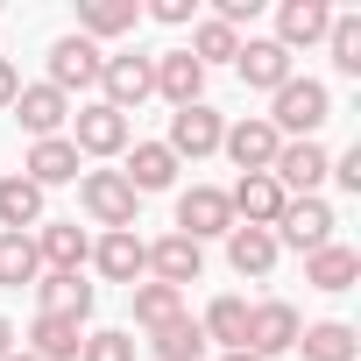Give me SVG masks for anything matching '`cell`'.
<instances>
[{
  "instance_id": "1",
  "label": "cell",
  "mask_w": 361,
  "mask_h": 361,
  "mask_svg": "<svg viewBox=\"0 0 361 361\" xmlns=\"http://www.w3.org/2000/svg\"><path fill=\"white\" fill-rule=\"evenodd\" d=\"M283 142H319V128L333 121V92L319 85V78H283L276 92H269V114H262Z\"/></svg>"
},
{
  "instance_id": "2",
  "label": "cell",
  "mask_w": 361,
  "mask_h": 361,
  "mask_svg": "<svg viewBox=\"0 0 361 361\" xmlns=\"http://www.w3.org/2000/svg\"><path fill=\"white\" fill-rule=\"evenodd\" d=\"M78 206H85V220L99 234H135V213H142V199H135V185L121 170H85L78 177Z\"/></svg>"
},
{
  "instance_id": "3",
  "label": "cell",
  "mask_w": 361,
  "mask_h": 361,
  "mask_svg": "<svg viewBox=\"0 0 361 361\" xmlns=\"http://www.w3.org/2000/svg\"><path fill=\"white\" fill-rule=\"evenodd\" d=\"M170 234H185V241H199V248H206L213 234L227 241V234H234V206H227V192H220V185L177 192V227H170Z\"/></svg>"
},
{
  "instance_id": "4",
  "label": "cell",
  "mask_w": 361,
  "mask_h": 361,
  "mask_svg": "<svg viewBox=\"0 0 361 361\" xmlns=\"http://www.w3.org/2000/svg\"><path fill=\"white\" fill-rule=\"evenodd\" d=\"M128 142H135V121L114 114L106 99H92V106L71 114V149H78V156H99V163H106V156H121Z\"/></svg>"
},
{
  "instance_id": "5",
  "label": "cell",
  "mask_w": 361,
  "mask_h": 361,
  "mask_svg": "<svg viewBox=\"0 0 361 361\" xmlns=\"http://www.w3.org/2000/svg\"><path fill=\"white\" fill-rule=\"evenodd\" d=\"M298 333H305V319H298V305H283V298H262V305H248V354L255 361H276V354H290L298 347Z\"/></svg>"
},
{
  "instance_id": "6",
  "label": "cell",
  "mask_w": 361,
  "mask_h": 361,
  "mask_svg": "<svg viewBox=\"0 0 361 361\" xmlns=\"http://www.w3.org/2000/svg\"><path fill=\"white\" fill-rule=\"evenodd\" d=\"M326 163H333V149H326V142H283V149H276V163H269V177L283 185V199H319Z\"/></svg>"
},
{
  "instance_id": "7",
  "label": "cell",
  "mask_w": 361,
  "mask_h": 361,
  "mask_svg": "<svg viewBox=\"0 0 361 361\" xmlns=\"http://www.w3.org/2000/svg\"><path fill=\"white\" fill-rule=\"evenodd\" d=\"M99 64H106V50H99V43H85V36L71 29V36H57V43H50V78H43V85H57V92L71 99V92L99 85Z\"/></svg>"
},
{
  "instance_id": "8",
  "label": "cell",
  "mask_w": 361,
  "mask_h": 361,
  "mask_svg": "<svg viewBox=\"0 0 361 361\" xmlns=\"http://www.w3.org/2000/svg\"><path fill=\"white\" fill-rule=\"evenodd\" d=\"M220 135H227V121H220V114L199 99V106H177V114H170V135H163V149H170L177 163H185V156L199 163V156H220Z\"/></svg>"
},
{
  "instance_id": "9",
  "label": "cell",
  "mask_w": 361,
  "mask_h": 361,
  "mask_svg": "<svg viewBox=\"0 0 361 361\" xmlns=\"http://www.w3.org/2000/svg\"><path fill=\"white\" fill-rule=\"evenodd\" d=\"M149 92H156V71H149V57L121 50V57H106V64H99V99H106L114 114H135Z\"/></svg>"
},
{
  "instance_id": "10",
  "label": "cell",
  "mask_w": 361,
  "mask_h": 361,
  "mask_svg": "<svg viewBox=\"0 0 361 361\" xmlns=\"http://www.w3.org/2000/svg\"><path fill=\"white\" fill-rule=\"evenodd\" d=\"M333 227H340V220H333V206H326V199H290V206H283V220H276L269 234H276V248L312 255V248H326V241H333Z\"/></svg>"
},
{
  "instance_id": "11",
  "label": "cell",
  "mask_w": 361,
  "mask_h": 361,
  "mask_svg": "<svg viewBox=\"0 0 361 361\" xmlns=\"http://www.w3.org/2000/svg\"><path fill=\"white\" fill-rule=\"evenodd\" d=\"M227 206H234V227H276L290 199H283V185H276L269 170H248V177H234Z\"/></svg>"
},
{
  "instance_id": "12",
  "label": "cell",
  "mask_w": 361,
  "mask_h": 361,
  "mask_svg": "<svg viewBox=\"0 0 361 361\" xmlns=\"http://www.w3.org/2000/svg\"><path fill=\"white\" fill-rule=\"evenodd\" d=\"M92 298H99V290L85 283V269H43V276H36V305H43L50 319H78V326H85V319H92Z\"/></svg>"
},
{
  "instance_id": "13",
  "label": "cell",
  "mask_w": 361,
  "mask_h": 361,
  "mask_svg": "<svg viewBox=\"0 0 361 361\" xmlns=\"http://www.w3.org/2000/svg\"><path fill=\"white\" fill-rule=\"evenodd\" d=\"M78 170H85V156L71 149V135L29 142V156H22V177H29L36 192H50V185H78Z\"/></svg>"
},
{
  "instance_id": "14",
  "label": "cell",
  "mask_w": 361,
  "mask_h": 361,
  "mask_svg": "<svg viewBox=\"0 0 361 361\" xmlns=\"http://www.w3.org/2000/svg\"><path fill=\"white\" fill-rule=\"evenodd\" d=\"M333 15H340V8H326V0H283V8H276V36H269V43H283V50L298 57V50L326 43Z\"/></svg>"
},
{
  "instance_id": "15",
  "label": "cell",
  "mask_w": 361,
  "mask_h": 361,
  "mask_svg": "<svg viewBox=\"0 0 361 361\" xmlns=\"http://www.w3.org/2000/svg\"><path fill=\"white\" fill-rule=\"evenodd\" d=\"M234 71H241V85H248V92H276L283 78H298V71H290V50H283V43H269V36H248V43L234 50Z\"/></svg>"
},
{
  "instance_id": "16",
  "label": "cell",
  "mask_w": 361,
  "mask_h": 361,
  "mask_svg": "<svg viewBox=\"0 0 361 361\" xmlns=\"http://www.w3.org/2000/svg\"><path fill=\"white\" fill-rule=\"evenodd\" d=\"M8 114L29 128V142H50V135H64V121H71V99H64L57 85H22Z\"/></svg>"
},
{
  "instance_id": "17",
  "label": "cell",
  "mask_w": 361,
  "mask_h": 361,
  "mask_svg": "<svg viewBox=\"0 0 361 361\" xmlns=\"http://www.w3.org/2000/svg\"><path fill=\"white\" fill-rule=\"evenodd\" d=\"M220 149H227V156L241 163V177H248V170H269V163H276L283 135H276V128H269L262 114H241V121H234V128L220 135Z\"/></svg>"
},
{
  "instance_id": "18",
  "label": "cell",
  "mask_w": 361,
  "mask_h": 361,
  "mask_svg": "<svg viewBox=\"0 0 361 361\" xmlns=\"http://www.w3.org/2000/svg\"><path fill=\"white\" fill-rule=\"evenodd\" d=\"M29 241H36V262H43V269H85V262H92V234H85L78 220H43Z\"/></svg>"
},
{
  "instance_id": "19",
  "label": "cell",
  "mask_w": 361,
  "mask_h": 361,
  "mask_svg": "<svg viewBox=\"0 0 361 361\" xmlns=\"http://www.w3.org/2000/svg\"><path fill=\"white\" fill-rule=\"evenodd\" d=\"M92 269H99L106 283H128V290H135V283L149 276V241H142V234H99V241H92Z\"/></svg>"
},
{
  "instance_id": "20",
  "label": "cell",
  "mask_w": 361,
  "mask_h": 361,
  "mask_svg": "<svg viewBox=\"0 0 361 361\" xmlns=\"http://www.w3.org/2000/svg\"><path fill=\"white\" fill-rule=\"evenodd\" d=\"M149 71H156V92L170 106H199L206 99V64L192 50H163V57H149Z\"/></svg>"
},
{
  "instance_id": "21",
  "label": "cell",
  "mask_w": 361,
  "mask_h": 361,
  "mask_svg": "<svg viewBox=\"0 0 361 361\" xmlns=\"http://www.w3.org/2000/svg\"><path fill=\"white\" fill-rule=\"evenodd\" d=\"M149 276L170 283V290H185V283L206 276V248L185 241V234H163V241H149Z\"/></svg>"
},
{
  "instance_id": "22",
  "label": "cell",
  "mask_w": 361,
  "mask_h": 361,
  "mask_svg": "<svg viewBox=\"0 0 361 361\" xmlns=\"http://www.w3.org/2000/svg\"><path fill=\"white\" fill-rule=\"evenodd\" d=\"M121 156H128V170H121V177L135 185V199H149V192H170V185H177V170H185V163H177V156L163 149V142H128Z\"/></svg>"
},
{
  "instance_id": "23",
  "label": "cell",
  "mask_w": 361,
  "mask_h": 361,
  "mask_svg": "<svg viewBox=\"0 0 361 361\" xmlns=\"http://www.w3.org/2000/svg\"><path fill=\"white\" fill-rule=\"evenodd\" d=\"M142 8L135 0H78V36L85 43H114V36H135Z\"/></svg>"
},
{
  "instance_id": "24",
  "label": "cell",
  "mask_w": 361,
  "mask_h": 361,
  "mask_svg": "<svg viewBox=\"0 0 361 361\" xmlns=\"http://www.w3.org/2000/svg\"><path fill=\"white\" fill-rule=\"evenodd\" d=\"M43 227V192L29 185V177H0V234H36Z\"/></svg>"
},
{
  "instance_id": "25",
  "label": "cell",
  "mask_w": 361,
  "mask_h": 361,
  "mask_svg": "<svg viewBox=\"0 0 361 361\" xmlns=\"http://www.w3.org/2000/svg\"><path fill=\"white\" fill-rule=\"evenodd\" d=\"M354 276H361V255L347 241H326V248L305 255V283L312 290H354Z\"/></svg>"
},
{
  "instance_id": "26",
  "label": "cell",
  "mask_w": 361,
  "mask_h": 361,
  "mask_svg": "<svg viewBox=\"0 0 361 361\" xmlns=\"http://www.w3.org/2000/svg\"><path fill=\"white\" fill-rule=\"evenodd\" d=\"M78 347H85V326L78 319H50V312L29 319V354L36 361H78Z\"/></svg>"
},
{
  "instance_id": "27",
  "label": "cell",
  "mask_w": 361,
  "mask_h": 361,
  "mask_svg": "<svg viewBox=\"0 0 361 361\" xmlns=\"http://www.w3.org/2000/svg\"><path fill=\"white\" fill-rule=\"evenodd\" d=\"M276 255H283V248H276L269 227H234V234H227V262H234V276H269Z\"/></svg>"
},
{
  "instance_id": "28",
  "label": "cell",
  "mask_w": 361,
  "mask_h": 361,
  "mask_svg": "<svg viewBox=\"0 0 361 361\" xmlns=\"http://www.w3.org/2000/svg\"><path fill=\"white\" fill-rule=\"evenodd\" d=\"M298 354H305V361H354V354H361V333H354L347 319H319V326L298 333Z\"/></svg>"
},
{
  "instance_id": "29",
  "label": "cell",
  "mask_w": 361,
  "mask_h": 361,
  "mask_svg": "<svg viewBox=\"0 0 361 361\" xmlns=\"http://www.w3.org/2000/svg\"><path fill=\"white\" fill-rule=\"evenodd\" d=\"M149 354H156V361H206V333H199V319L177 312L170 326H156V333H149Z\"/></svg>"
},
{
  "instance_id": "30",
  "label": "cell",
  "mask_w": 361,
  "mask_h": 361,
  "mask_svg": "<svg viewBox=\"0 0 361 361\" xmlns=\"http://www.w3.org/2000/svg\"><path fill=\"white\" fill-rule=\"evenodd\" d=\"M199 333H206V347L220 340V347L234 354V347L248 340V298H234V290H227V298H213V305H206V319H199Z\"/></svg>"
},
{
  "instance_id": "31",
  "label": "cell",
  "mask_w": 361,
  "mask_h": 361,
  "mask_svg": "<svg viewBox=\"0 0 361 361\" xmlns=\"http://www.w3.org/2000/svg\"><path fill=\"white\" fill-rule=\"evenodd\" d=\"M128 298H135V326H142V333H156V326H170L177 312H185V290H170V283H156V276H142Z\"/></svg>"
},
{
  "instance_id": "32",
  "label": "cell",
  "mask_w": 361,
  "mask_h": 361,
  "mask_svg": "<svg viewBox=\"0 0 361 361\" xmlns=\"http://www.w3.org/2000/svg\"><path fill=\"white\" fill-rule=\"evenodd\" d=\"M36 276H43L36 241H29V234H0V290H22V283H36Z\"/></svg>"
},
{
  "instance_id": "33",
  "label": "cell",
  "mask_w": 361,
  "mask_h": 361,
  "mask_svg": "<svg viewBox=\"0 0 361 361\" xmlns=\"http://www.w3.org/2000/svg\"><path fill=\"white\" fill-rule=\"evenodd\" d=\"M185 50H192V57H199V64L213 71V64H234L241 36H234L227 22H213V15H206V22H192V43H185Z\"/></svg>"
},
{
  "instance_id": "34",
  "label": "cell",
  "mask_w": 361,
  "mask_h": 361,
  "mask_svg": "<svg viewBox=\"0 0 361 361\" xmlns=\"http://www.w3.org/2000/svg\"><path fill=\"white\" fill-rule=\"evenodd\" d=\"M326 50H333V71L340 78H361V15H333Z\"/></svg>"
},
{
  "instance_id": "35",
  "label": "cell",
  "mask_w": 361,
  "mask_h": 361,
  "mask_svg": "<svg viewBox=\"0 0 361 361\" xmlns=\"http://www.w3.org/2000/svg\"><path fill=\"white\" fill-rule=\"evenodd\" d=\"M78 361H135V333H121V326H99V333H85Z\"/></svg>"
},
{
  "instance_id": "36",
  "label": "cell",
  "mask_w": 361,
  "mask_h": 361,
  "mask_svg": "<svg viewBox=\"0 0 361 361\" xmlns=\"http://www.w3.org/2000/svg\"><path fill=\"white\" fill-rule=\"evenodd\" d=\"M142 15L163 22V29H192V22H199V0H149Z\"/></svg>"
},
{
  "instance_id": "37",
  "label": "cell",
  "mask_w": 361,
  "mask_h": 361,
  "mask_svg": "<svg viewBox=\"0 0 361 361\" xmlns=\"http://www.w3.org/2000/svg\"><path fill=\"white\" fill-rule=\"evenodd\" d=\"M326 177H333L340 192H361V149H340V156L326 163Z\"/></svg>"
},
{
  "instance_id": "38",
  "label": "cell",
  "mask_w": 361,
  "mask_h": 361,
  "mask_svg": "<svg viewBox=\"0 0 361 361\" xmlns=\"http://www.w3.org/2000/svg\"><path fill=\"white\" fill-rule=\"evenodd\" d=\"M255 8H262V0H220V8H213V22H227V29L241 36V22H255Z\"/></svg>"
},
{
  "instance_id": "39",
  "label": "cell",
  "mask_w": 361,
  "mask_h": 361,
  "mask_svg": "<svg viewBox=\"0 0 361 361\" xmlns=\"http://www.w3.org/2000/svg\"><path fill=\"white\" fill-rule=\"evenodd\" d=\"M15 92H22V71H15L8 57H0V106H15Z\"/></svg>"
},
{
  "instance_id": "40",
  "label": "cell",
  "mask_w": 361,
  "mask_h": 361,
  "mask_svg": "<svg viewBox=\"0 0 361 361\" xmlns=\"http://www.w3.org/2000/svg\"><path fill=\"white\" fill-rule=\"evenodd\" d=\"M8 354H15V326H8V319H0V361H8Z\"/></svg>"
},
{
  "instance_id": "41",
  "label": "cell",
  "mask_w": 361,
  "mask_h": 361,
  "mask_svg": "<svg viewBox=\"0 0 361 361\" xmlns=\"http://www.w3.org/2000/svg\"><path fill=\"white\" fill-rule=\"evenodd\" d=\"M220 361H255V354H248V347H234V354H220Z\"/></svg>"
},
{
  "instance_id": "42",
  "label": "cell",
  "mask_w": 361,
  "mask_h": 361,
  "mask_svg": "<svg viewBox=\"0 0 361 361\" xmlns=\"http://www.w3.org/2000/svg\"><path fill=\"white\" fill-rule=\"evenodd\" d=\"M8 361H36V354H29V347H15V354H8Z\"/></svg>"
}]
</instances>
